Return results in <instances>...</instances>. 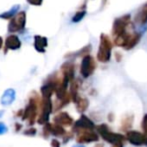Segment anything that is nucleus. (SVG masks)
Instances as JSON below:
<instances>
[{"label": "nucleus", "mask_w": 147, "mask_h": 147, "mask_svg": "<svg viewBox=\"0 0 147 147\" xmlns=\"http://www.w3.org/2000/svg\"><path fill=\"white\" fill-rule=\"evenodd\" d=\"M42 99H40L38 93L33 91L29 97V103L22 112V119L28 120V123L33 124L36 120L37 113H38V108L41 107Z\"/></svg>", "instance_id": "1"}, {"label": "nucleus", "mask_w": 147, "mask_h": 147, "mask_svg": "<svg viewBox=\"0 0 147 147\" xmlns=\"http://www.w3.org/2000/svg\"><path fill=\"white\" fill-rule=\"evenodd\" d=\"M96 131L99 134L100 138H102L105 142L111 144H116L119 142H124L126 140L125 135H122L120 133H116V132L111 131V129L109 128V126L107 124H99L96 126Z\"/></svg>", "instance_id": "2"}, {"label": "nucleus", "mask_w": 147, "mask_h": 147, "mask_svg": "<svg viewBox=\"0 0 147 147\" xmlns=\"http://www.w3.org/2000/svg\"><path fill=\"white\" fill-rule=\"evenodd\" d=\"M112 42L110 38L106 34L102 33L100 35V43H99V48L97 51V59L99 62L106 63L111 58V52H112Z\"/></svg>", "instance_id": "3"}, {"label": "nucleus", "mask_w": 147, "mask_h": 147, "mask_svg": "<svg viewBox=\"0 0 147 147\" xmlns=\"http://www.w3.org/2000/svg\"><path fill=\"white\" fill-rule=\"evenodd\" d=\"M125 138L133 146H147V136L143 132L136 131V130H129L125 133Z\"/></svg>", "instance_id": "4"}, {"label": "nucleus", "mask_w": 147, "mask_h": 147, "mask_svg": "<svg viewBox=\"0 0 147 147\" xmlns=\"http://www.w3.org/2000/svg\"><path fill=\"white\" fill-rule=\"evenodd\" d=\"M130 22H131V16L129 14H126V15H123L121 17H118L117 19H115L112 26L113 36L116 37L118 35L126 32L127 27L130 25Z\"/></svg>", "instance_id": "5"}, {"label": "nucleus", "mask_w": 147, "mask_h": 147, "mask_svg": "<svg viewBox=\"0 0 147 147\" xmlns=\"http://www.w3.org/2000/svg\"><path fill=\"white\" fill-rule=\"evenodd\" d=\"M95 69H96V62H95L94 58L91 55L83 56L81 65H80V74L82 75V77H90L94 73Z\"/></svg>", "instance_id": "6"}, {"label": "nucleus", "mask_w": 147, "mask_h": 147, "mask_svg": "<svg viewBox=\"0 0 147 147\" xmlns=\"http://www.w3.org/2000/svg\"><path fill=\"white\" fill-rule=\"evenodd\" d=\"M26 24V13L24 11L18 12L8 24V31L9 32H17L25 28Z\"/></svg>", "instance_id": "7"}, {"label": "nucleus", "mask_w": 147, "mask_h": 147, "mask_svg": "<svg viewBox=\"0 0 147 147\" xmlns=\"http://www.w3.org/2000/svg\"><path fill=\"white\" fill-rule=\"evenodd\" d=\"M100 138L99 134L95 130H82V131L77 132L76 136V141L79 144H86V143H93L97 142Z\"/></svg>", "instance_id": "8"}, {"label": "nucleus", "mask_w": 147, "mask_h": 147, "mask_svg": "<svg viewBox=\"0 0 147 147\" xmlns=\"http://www.w3.org/2000/svg\"><path fill=\"white\" fill-rule=\"evenodd\" d=\"M53 110V104L51 98H42V103H41V113L38 117L39 124H47L48 123L49 115Z\"/></svg>", "instance_id": "9"}, {"label": "nucleus", "mask_w": 147, "mask_h": 147, "mask_svg": "<svg viewBox=\"0 0 147 147\" xmlns=\"http://www.w3.org/2000/svg\"><path fill=\"white\" fill-rule=\"evenodd\" d=\"M89 129L95 130L96 129V125H95L94 122L90 118H88L84 114H82L77 121L74 122V125L72 127L73 132H76V133L79 131H82V130H89Z\"/></svg>", "instance_id": "10"}, {"label": "nucleus", "mask_w": 147, "mask_h": 147, "mask_svg": "<svg viewBox=\"0 0 147 147\" xmlns=\"http://www.w3.org/2000/svg\"><path fill=\"white\" fill-rule=\"evenodd\" d=\"M43 130H44L45 136H48L49 134H52V135L56 136V137H61V136L66 135V131H65V129H64L63 126L58 125V124H56V123L45 124L44 129Z\"/></svg>", "instance_id": "11"}, {"label": "nucleus", "mask_w": 147, "mask_h": 147, "mask_svg": "<svg viewBox=\"0 0 147 147\" xmlns=\"http://www.w3.org/2000/svg\"><path fill=\"white\" fill-rule=\"evenodd\" d=\"M54 123L63 126V127L64 126L68 127V126L74 125V120L67 112H60L54 116Z\"/></svg>", "instance_id": "12"}, {"label": "nucleus", "mask_w": 147, "mask_h": 147, "mask_svg": "<svg viewBox=\"0 0 147 147\" xmlns=\"http://www.w3.org/2000/svg\"><path fill=\"white\" fill-rule=\"evenodd\" d=\"M21 47V41L18 38V36L16 35H9V36L6 38L5 41V53L8 50H16V49H19Z\"/></svg>", "instance_id": "13"}, {"label": "nucleus", "mask_w": 147, "mask_h": 147, "mask_svg": "<svg viewBox=\"0 0 147 147\" xmlns=\"http://www.w3.org/2000/svg\"><path fill=\"white\" fill-rule=\"evenodd\" d=\"M74 72H75V67H74L73 63H71V62H65L61 66L62 75L67 78V79H69L70 82H72L74 80Z\"/></svg>", "instance_id": "14"}, {"label": "nucleus", "mask_w": 147, "mask_h": 147, "mask_svg": "<svg viewBox=\"0 0 147 147\" xmlns=\"http://www.w3.org/2000/svg\"><path fill=\"white\" fill-rule=\"evenodd\" d=\"M15 96H16V93L14 89L11 88L7 89V90L4 91L3 95L1 97V104L3 106H9L15 100Z\"/></svg>", "instance_id": "15"}, {"label": "nucleus", "mask_w": 147, "mask_h": 147, "mask_svg": "<svg viewBox=\"0 0 147 147\" xmlns=\"http://www.w3.org/2000/svg\"><path fill=\"white\" fill-rule=\"evenodd\" d=\"M47 44H48V41L46 37L40 36V35H36L34 37V47L38 52L44 53Z\"/></svg>", "instance_id": "16"}, {"label": "nucleus", "mask_w": 147, "mask_h": 147, "mask_svg": "<svg viewBox=\"0 0 147 147\" xmlns=\"http://www.w3.org/2000/svg\"><path fill=\"white\" fill-rule=\"evenodd\" d=\"M135 22L140 25H143L147 22V2L142 6L139 12H137L135 16Z\"/></svg>", "instance_id": "17"}, {"label": "nucleus", "mask_w": 147, "mask_h": 147, "mask_svg": "<svg viewBox=\"0 0 147 147\" xmlns=\"http://www.w3.org/2000/svg\"><path fill=\"white\" fill-rule=\"evenodd\" d=\"M76 104V109L79 113H84L87 110L88 106H89V101L87 98L85 97H78V99L75 102Z\"/></svg>", "instance_id": "18"}, {"label": "nucleus", "mask_w": 147, "mask_h": 147, "mask_svg": "<svg viewBox=\"0 0 147 147\" xmlns=\"http://www.w3.org/2000/svg\"><path fill=\"white\" fill-rule=\"evenodd\" d=\"M78 89H79V83L76 80H73V81L70 83V90H69V94L70 97H71V101H73L74 103L76 102V100L78 99L79 95H78Z\"/></svg>", "instance_id": "19"}, {"label": "nucleus", "mask_w": 147, "mask_h": 147, "mask_svg": "<svg viewBox=\"0 0 147 147\" xmlns=\"http://www.w3.org/2000/svg\"><path fill=\"white\" fill-rule=\"evenodd\" d=\"M18 10H19V5L12 6L11 9L8 10L7 12H4V13L0 14V18H2V19H10L11 18L12 19L18 13Z\"/></svg>", "instance_id": "20"}, {"label": "nucleus", "mask_w": 147, "mask_h": 147, "mask_svg": "<svg viewBox=\"0 0 147 147\" xmlns=\"http://www.w3.org/2000/svg\"><path fill=\"white\" fill-rule=\"evenodd\" d=\"M132 122H133V116H127L125 117V119L122 121V128L124 130H126V132L129 131L130 130V127L132 125Z\"/></svg>", "instance_id": "21"}, {"label": "nucleus", "mask_w": 147, "mask_h": 147, "mask_svg": "<svg viewBox=\"0 0 147 147\" xmlns=\"http://www.w3.org/2000/svg\"><path fill=\"white\" fill-rule=\"evenodd\" d=\"M85 14H86V11L85 10H81V11H78V12H76V14L73 16V18H72V21L73 22H79L80 20L82 19V18L85 16Z\"/></svg>", "instance_id": "22"}, {"label": "nucleus", "mask_w": 147, "mask_h": 147, "mask_svg": "<svg viewBox=\"0 0 147 147\" xmlns=\"http://www.w3.org/2000/svg\"><path fill=\"white\" fill-rule=\"evenodd\" d=\"M141 129H142V131H143V133L147 136V113H145L143 118H142Z\"/></svg>", "instance_id": "23"}, {"label": "nucleus", "mask_w": 147, "mask_h": 147, "mask_svg": "<svg viewBox=\"0 0 147 147\" xmlns=\"http://www.w3.org/2000/svg\"><path fill=\"white\" fill-rule=\"evenodd\" d=\"M7 130H8L7 126H6L4 123H2V122H0V135L5 134L6 132H7Z\"/></svg>", "instance_id": "24"}, {"label": "nucleus", "mask_w": 147, "mask_h": 147, "mask_svg": "<svg viewBox=\"0 0 147 147\" xmlns=\"http://www.w3.org/2000/svg\"><path fill=\"white\" fill-rule=\"evenodd\" d=\"M27 2L31 5H35V6H39L42 4L43 0H27Z\"/></svg>", "instance_id": "25"}, {"label": "nucleus", "mask_w": 147, "mask_h": 147, "mask_svg": "<svg viewBox=\"0 0 147 147\" xmlns=\"http://www.w3.org/2000/svg\"><path fill=\"white\" fill-rule=\"evenodd\" d=\"M51 146L52 147H60L61 146V144H60V142L57 139H53L52 141H51Z\"/></svg>", "instance_id": "26"}, {"label": "nucleus", "mask_w": 147, "mask_h": 147, "mask_svg": "<svg viewBox=\"0 0 147 147\" xmlns=\"http://www.w3.org/2000/svg\"><path fill=\"white\" fill-rule=\"evenodd\" d=\"M35 133H36V130L34 128H31V129H28L27 131L24 132V134H26V135H34Z\"/></svg>", "instance_id": "27"}, {"label": "nucleus", "mask_w": 147, "mask_h": 147, "mask_svg": "<svg viewBox=\"0 0 147 147\" xmlns=\"http://www.w3.org/2000/svg\"><path fill=\"white\" fill-rule=\"evenodd\" d=\"M111 147H124V142H119V143L113 144V145H111Z\"/></svg>", "instance_id": "28"}, {"label": "nucleus", "mask_w": 147, "mask_h": 147, "mask_svg": "<svg viewBox=\"0 0 147 147\" xmlns=\"http://www.w3.org/2000/svg\"><path fill=\"white\" fill-rule=\"evenodd\" d=\"M2 45H3V40H2V38H1V36H0V49H1V47H2Z\"/></svg>", "instance_id": "29"}, {"label": "nucleus", "mask_w": 147, "mask_h": 147, "mask_svg": "<svg viewBox=\"0 0 147 147\" xmlns=\"http://www.w3.org/2000/svg\"><path fill=\"white\" fill-rule=\"evenodd\" d=\"M3 113H4V111H3V110H0V118L2 117V115H3Z\"/></svg>", "instance_id": "30"}, {"label": "nucleus", "mask_w": 147, "mask_h": 147, "mask_svg": "<svg viewBox=\"0 0 147 147\" xmlns=\"http://www.w3.org/2000/svg\"><path fill=\"white\" fill-rule=\"evenodd\" d=\"M73 147H85V146H83L82 144H79V145H74Z\"/></svg>", "instance_id": "31"}, {"label": "nucleus", "mask_w": 147, "mask_h": 147, "mask_svg": "<svg viewBox=\"0 0 147 147\" xmlns=\"http://www.w3.org/2000/svg\"><path fill=\"white\" fill-rule=\"evenodd\" d=\"M95 147H104V146H103V144H98V145H96Z\"/></svg>", "instance_id": "32"}]
</instances>
